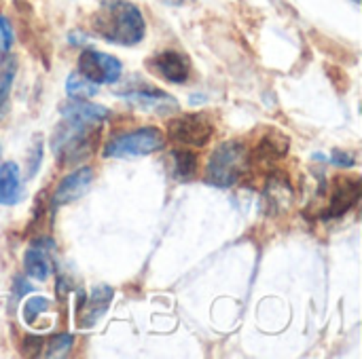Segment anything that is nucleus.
<instances>
[{
	"instance_id": "a878e982",
	"label": "nucleus",
	"mask_w": 362,
	"mask_h": 359,
	"mask_svg": "<svg viewBox=\"0 0 362 359\" xmlns=\"http://www.w3.org/2000/svg\"><path fill=\"white\" fill-rule=\"evenodd\" d=\"M354 2H356V4H358V2H361V0H354Z\"/></svg>"
},
{
	"instance_id": "f3484780",
	"label": "nucleus",
	"mask_w": 362,
	"mask_h": 359,
	"mask_svg": "<svg viewBox=\"0 0 362 359\" xmlns=\"http://www.w3.org/2000/svg\"><path fill=\"white\" fill-rule=\"evenodd\" d=\"M172 161H174V178L180 182H187L191 176H195L197 169V157L191 150H172L170 152Z\"/></svg>"
},
{
	"instance_id": "1a4fd4ad",
	"label": "nucleus",
	"mask_w": 362,
	"mask_h": 359,
	"mask_svg": "<svg viewBox=\"0 0 362 359\" xmlns=\"http://www.w3.org/2000/svg\"><path fill=\"white\" fill-rule=\"evenodd\" d=\"M148 68L159 78H163L168 83H176V85L187 83V78L191 76V61H189V57L185 53H180V51H174V49L161 51L155 57H151L148 59Z\"/></svg>"
},
{
	"instance_id": "dca6fc26",
	"label": "nucleus",
	"mask_w": 362,
	"mask_h": 359,
	"mask_svg": "<svg viewBox=\"0 0 362 359\" xmlns=\"http://www.w3.org/2000/svg\"><path fill=\"white\" fill-rule=\"evenodd\" d=\"M98 91H100V85L91 83L81 72H72L66 80V93L74 99H91L93 95H98Z\"/></svg>"
},
{
	"instance_id": "4468645a",
	"label": "nucleus",
	"mask_w": 362,
	"mask_h": 359,
	"mask_svg": "<svg viewBox=\"0 0 362 359\" xmlns=\"http://www.w3.org/2000/svg\"><path fill=\"white\" fill-rule=\"evenodd\" d=\"M23 197L19 167L15 163L0 165V205H15Z\"/></svg>"
},
{
	"instance_id": "412c9836",
	"label": "nucleus",
	"mask_w": 362,
	"mask_h": 359,
	"mask_svg": "<svg viewBox=\"0 0 362 359\" xmlns=\"http://www.w3.org/2000/svg\"><path fill=\"white\" fill-rule=\"evenodd\" d=\"M13 44V30H11V23L6 21L4 15H0V63L4 61L8 49Z\"/></svg>"
},
{
	"instance_id": "6e6552de",
	"label": "nucleus",
	"mask_w": 362,
	"mask_h": 359,
	"mask_svg": "<svg viewBox=\"0 0 362 359\" xmlns=\"http://www.w3.org/2000/svg\"><path fill=\"white\" fill-rule=\"evenodd\" d=\"M362 184L358 178H333L331 193H329V205L322 214V218H341L346 216L361 199Z\"/></svg>"
},
{
	"instance_id": "7ed1b4c3",
	"label": "nucleus",
	"mask_w": 362,
	"mask_h": 359,
	"mask_svg": "<svg viewBox=\"0 0 362 359\" xmlns=\"http://www.w3.org/2000/svg\"><path fill=\"white\" fill-rule=\"evenodd\" d=\"M165 146V135L157 127H138L134 131H123L112 135L102 154L106 159H136L159 152Z\"/></svg>"
},
{
	"instance_id": "a211bd4d",
	"label": "nucleus",
	"mask_w": 362,
	"mask_h": 359,
	"mask_svg": "<svg viewBox=\"0 0 362 359\" xmlns=\"http://www.w3.org/2000/svg\"><path fill=\"white\" fill-rule=\"evenodd\" d=\"M15 72H17V63L15 59H8L6 68L0 74V121L6 116V110H8V93L15 80Z\"/></svg>"
},
{
	"instance_id": "423d86ee",
	"label": "nucleus",
	"mask_w": 362,
	"mask_h": 359,
	"mask_svg": "<svg viewBox=\"0 0 362 359\" xmlns=\"http://www.w3.org/2000/svg\"><path fill=\"white\" fill-rule=\"evenodd\" d=\"M76 72H81L85 78H89L95 85H115L121 78L123 66L115 55L93 51V49H85L78 55Z\"/></svg>"
},
{
	"instance_id": "6ab92c4d",
	"label": "nucleus",
	"mask_w": 362,
	"mask_h": 359,
	"mask_svg": "<svg viewBox=\"0 0 362 359\" xmlns=\"http://www.w3.org/2000/svg\"><path fill=\"white\" fill-rule=\"evenodd\" d=\"M74 345V336L68 334V332H62L57 336H53L47 345V351H45V358H64L70 353Z\"/></svg>"
},
{
	"instance_id": "39448f33",
	"label": "nucleus",
	"mask_w": 362,
	"mask_h": 359,
	"mask_svg": "<svg viewBox=\"0 0 362 359\" xmlns=\"http://www.w3.org/2000/svg\"><path fill=\"white\" fill-rule=\"evenodd\" d=\"M214 135V123L204 112H189L178 114L168 123V138L174 144L202 148L206 146Z\"/></svg>"
},
{
	"instance_id": "0eeeda50",
	"label": "nucleus",
	"mask_w": 362,
	"mask_h": 359,
	"mask_svg": "<svg viewBox=\"0 0 362 359\" xmlns=\"http://www.w3.org/2000/svg\"><path fill=\"white\" fill-rule=\"evenodd\" d=\"M132 108L148 112V114H170L178 112V99L170 93L155 89V87H142V89H129L125 93H119Z\"/></svg>"
},
{
	"instance_id": "4be33fe9",
	"label": "nucleus",
	"mask_w": 362,
	"mask_h": 359,
	"mask_svg": "<svg viewBox=\"0 0 362 359\" xmlns=\"http://www.w3.org/2000/svg\"><path fill=\"white\" fill-rule=\"evenodd\" d=\"M40 161H42V138L36 135L34 138V144H32V152H30V159H28V176L34 178L38 167H40Z\"/></svg>"
},
{
	"instance_id": "b1692460",
	"label": "nucleus",
	"mask_w": 362,
	"mask_h": 359,
	"mask_svg": "<svg viewBox=\"0 0 362 359\" xmlns=\"http://www.w3.org/2000/svg\"><path fill=\"white\" fill-rule=\"evenodd\" d=\"M30 292H32V286L23 277H15V281H13V298L15 300H21Z\"/></svg>"
},
{
	"instance_id": "f257e3e1",
	"label": "nucleus",
	"mask_w": 362,
	"mask_h": 359,
	"mask_svg": "<svg viewBox=\"0 0 362 359\" xmlns=\"http://www.w3.org/2000/svg\"><path fill=\"white\" fill-rule=\"evenodd\" d=\"M91 30L110 44L134 47L144 38L146 21L136 4L127 0H104L91 17Z\"/></svg>"
},
{
	"instance_id": "9b49d317",
	"label": "nucleus",
	"mask_w": 362,
	"mask_h": 359,
	"mask_svg": "<svg viewBox=\"0 0 362 359\" xmlns=\"http://www.w3.org/2000/svg\"><path fill=\"white\" fill-rule=\"evenodd\" d=\"M112 288L108 286H95L87 298H81V309H78V326L81 328H93L108 311L112 303Z\"/></svg>"
},
{
	"instance_id": "9d476101",
	"label": "nucleus",
	"mask_w": 362,
	"mask_h": 359,
	"mask_svg": "<svg viewBox=\"0 0 362 359\" xmlns=\"http://www.w3.org/2000/svg\"><path fill=\"white\" fill-rule=\"evenodd\" d=\"M93 184V169L91 167H81V169H74L72 174H68L57 186H55V193H53V205H68V203H74L78 201Z\"/></svg>"
},
{
	"instance_id": "aec40b11",
	"label": "nucleus",
	"mask_w": 362,
	"mask_h": 359,
	"mask_svg": "<svg viewBox=\"0 0 362 359\" xmlns=\"http://www.w3.org/2000/svg\"><path fill=\"white\" fill-rule=\"evenodd\" d=\"M49 307H51V303L45 296H32V298H28L25 305H23V320H25V324L32 326L42 313L49 311Z\"/></svg>"
},
{
	"instance_id": "2eb2a0df",
	"label": "nucleus",
	"mask_w": 362,
	"mask_h": 359,
	"mask_svg": "<svg viewBox=\"0 0 362 359\" xmlns=\"http://www.w3.org/2000/svg\"><path fill=\"white\" fill-rule=\"evenodd\" d=\"M23 267H25V273L36 279V281H47L49 275H51V260H49V250L32 243L25 254H23Z\"/></svg>"
},
{
	"instance_id": "20e7f679",
	"label": "nucleus",
	"mask_w": 362,
	"mask_h": 359,
	"mask_svg": "<svg viewBox=\"0 0 362 359\" xmlns=\"http://www.w3.org/2000/svg\"><path fill=\"white\" fill-rule=\"evenodd\" d=\"M95 129L100 127L83 125V123L68 121V118H64V123L55 127V133L51 135V148L55 157L62 161V165L83 161L93 152L95 138L91 135V131Z\"/></svg>"
},
{
	"instance_id": "f8f14e48",
	"label": "nucleus",
	"mask_w": 362,
	"mask_h": 359,
	"mask_svg": "<svg viewBox=\"0 0 362 359\" xmlns=\"http://www.w3.org/2000/svg\"><path fill=\"white\" fill-rule=\"evenodd\" d=\"M59 112L68 121H76V123L91 125V127H100L108 118V108L100 104H91L89 99H74V97L64 102L59 106Z\"/></svg>"
},
{
	"instance_id": "ddd939ff",
	"label": "nucleus",
	"mask_w": 362,
	"mask_h": 359,
	"mask_svg": "<svg viewBox=\"0 0 362 359\" xmlns=\"http://www.w3.org/2000/svg\"><path fill=\"white\" fill-rule=\"evenodd\" d=\"M286 150H288V140L280 131H272L259 142L257 150L248 154V163H257V165L276 163L286 154Z\"/></svg>"
},
{
	"instance_id": "5701e85b",
	"label": "nucleus",
	"mask_w": 362,
	"mask_h": 359,
	"mask_svg": "<svg viewBox=\"0 0 362 359\" xmlns=\"http://www.w3.org/2000/svg\"><path fill=\"white\" fill-rule=\"evenodd\" d=\"M331 163H333V165H337V167H354L356 159H354V154H350V152H346V150L335 148V150H333V154H331Z\"/></svg>"
},
{
	"instance_id": "f03ea898",
	"label": "nucleus",
	"mask_w": 362,
	"mask_h": 359,
	"mask_svg": "<svg viewBox=\"0 0 362 359\" xmlns=\"http://www.w3.org/2000/svg\"><path fill=\"white\" fill-rule=\"evenodd\" d=\"M248 167V150L240 140L218 144L206 165V182L216 188H229L240 182Z\"/></svg>"
},
{
	"instance_id": "393cba45",
	"label": "nucleus",
	"mask_w": 362,
	"mask_h": 359,
	"mask_svg": "<svg viewBox=\"0 0 362 359\" xmlns=\"http://www.w3.org/2000/svg\"><path fill=\"white\" fill-rule=\"evenodd\" d=\"M40 347H42V341H40V339H28V341L23 343V349H21V351H23L25 355H36V353H38L36 349H40Z\"/></svg>"
}]
</instances>
